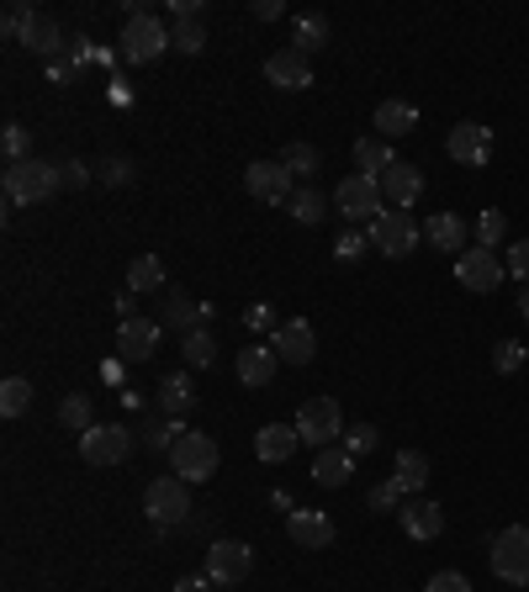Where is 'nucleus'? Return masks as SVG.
Masks as SVG:
<instances>
[{"instance_id": "27", "label": "nucleus", "mask_w": 529, "mask_h": 592, "mask_svg": "<svg viewBox=\"0 0 529 592\" xmlns=\"http://www.w3.org/2000/svg\"><path fill=\"white\" fill-rule=\"evenodd\" d=\"M159 323L180 328V333H196V328H206V307L196 301V296L170 292V296H165V318H159Z\"/></svg>"}, {"instance_id": "44", "label": "nucleus", "mask_w": 529, "mask_h": 592, "mask_svg": "<svg viewBox=\"0 0 529 592\" xmlns=\"http://www.w3.org/2000/svg\"><path fill=\"white\" fill-rule=\"evenodd\" d=\"M493 365H498V376H514V371L525 365V344H519V339H498V350H493Z\"/></svg>"}, {"instance_id": "6", "label": "nucleus", "mask_w": 529, "mask_h": 592, "mask_svg": "<svg viewBox=\"0 0 529 592\" xmlns=\"http://www.w3.org/2000/svg\"><path fill=\"white\" fill-rule=\"evenodd\" d=\"M334 212H339L345 223H376V217H382V180L345 175L334 185Z\"/></svg>"}, {"instance_id": "1", "label": "nucleus", "mask_w": 529, "mask_h": 592, "mask_svg": "<svg viewBox=\"0 0 529 592\" xmlns=\"http://www.w3.org/2000/svg\"><path fill=\"white\" fill-rule=\"evenodd\" d=\"M64 191V164L59 159H22V164H5V202L11 207H37V202H54Z\"/></svg>"}, {"instance_id": "13", "label": "nucleus", "mask_w": 529, "mask_h": 592, "mask_svg": "<svg viewBox=\"0 0 529 592\" xmlns=\"http://www.w3.org/2000/svg\"><path fill=\"white\" fill-rule=\"evenodd\" d=\"M444 153H450L461 170L493 164V127H482V122H455L450 138H444Z\"/></svg>"}, {"instance_id": "35", "label": "nucleus", "mask_w": 529, "mask_h": 592, "mask_svg": "<svg viewBox=\"0 0 529 592\" xmlns=\"http://www.w3.org/2000/svg\"><path fill=\"white\" fill-rule=\"evenodd\" d=\"M281 164H286V170H292V175H318V170H324V153H318V148L313 144H286V153H281Z\"/></svg>"}, {"instance_id": "40", "label": "nucleus", "mask_w": 529, "mask_h": 592, "mask_svg": "<svg viewBox=\"0 0 529 592\" xmlns=\"http://www.w3.org/2000/svg\"><path fill=\"white\" fill-rule=\"evenodd\" d=\"M503 238H508V217H503L498 207L482 212V217H476V243H482V249H498Z\"/></svg>"}, {"instance_id": "49", "label": "nucleus", "mask_w": 529, "mask_h": 592, "mask_svg": "<svg viewBox=\"0 0 529 592\" xmlns=\"http://www.w3.org/2000/svg\"><path fill=\"white\" fill-rule=\"evenodd\" d=\"M101 180H106V185H127V180H133V159H106V164H101Z\"/></svg>"}, {"instance_id": "54", "label": "nucleus", "mask_w": 529, "mask_h": 592, "mask_svg": "<svg viewBox=\"0 0 529 592\" xmlns=\"http://www.w3.org/2000/svg\"><path fill=\"white\" fill-rule=\"evenodd\" d=\"M170 11H176V22H180V16H202V5H196V0H170Z\"/></svg>"}, {"instance_id": "21", "label": "nucleus", "mask_w": 529, "mask_h": 592, "mask_svg": "<svg viewBox=\"0 0 529 592\" xmlns=\"http://www.w3.org/2000/svg\"><path fill=\"white\" fill-rule=\"evenodd\" d=\"M382 196L397 212H408L413 202L424 196V170H418V164H408V159H397V164H392V170L382 175Z\"/></svg>"}, {"instance_id": "8", "label": "nucleus", "mask_w": 529, "mask_h": 592, "mask_svg": "<svg viewBox=\"0 0 529 592\" xmlns=\"http://www.w3.org/2000/svg\"><path fill=\"white\" fill-rule=\"evenodd\" d=\"M292 170L281 164V159H255L249 170H244V191L255 196V202H264V207H286L292 202Z\"/></svg>"}, {"instance_id": "41", "label": "nucleus", "mask_w": 529, "mask_h": 592, "mask_svg": "<svg viewBox=\"0 0 529 592\" xmlns=\"http://www.w3.org/2000/svg\"><path fill=\"white\" fill-rule=\"evenodd\" d=\"M180 434H185V429H180V418H165V423H144V444H148V449H165V455L176 449Z\"/></svg>"}, {"instance_id": "36", "label": "nucleus", "mask_w": 529, "mask_h": 592, "mask_svg": "<svg viewBox=\"0 0 529 592\" xmlns=\"http://www.w3.org/2000/svg\"><path fill=\"white\" fill-rule=\"evenodd\" d=\"M180 350H185V365H212L217 360V339H212V328H196V333H185L180 339Z\"/></svg>"}, {"instance_id": "32", "label": "nucleus", "mask_w": 529, "mask_h": 592, "mask_svg": "<svg viewBox=\"0 0 529 592\" xmlns=\"http://www.w3.org/2000/svg\"><path fill=\"white\" fill-rule=\"evenodd\" d=\"M32 408V382L27 376H5L0 382V418H22Z\"/></svg>"}, {"instance_id": "14", "label": "nucleus", "mask_w": 529, "mask_h": 592, "mask_svg": "<svg viewBox=\"0 0 529 592\" xmlns=\"http://www.w3.org/2000/svg\"><path fill=\"white\" fill-rule=\"evenodd\" d=\"M159 333H165V323H154V318H122L117 323V360H127V365L154 360L159 355Z\"/></svg>"}, {"instance_id": "7", "label": "nucleus", "mask_w": 529, "mask_h": 592, "mask_svg": "<svg viewBox=\"0 0 529 592\" xmlns=\"http://www.w3.org/2000/svg\"><path fill=\"white\" fill-rule=\"evenodd\" d=\"M493 577L508 588H529V530L525 524H508L493 539Z\"/></svg>"}, {"instance_id": "10", "label": "nucleus", "mask_w": 529, "mask_h": 592, "mask_svg": "<svg viewBox=\"0 0 529 592\" xmlns=\"http://www.w3.org/2000/svg\"><path fill=\"white\" fill-rule=\"evenodd\" d=\"M249 571H255V550H249L244 539H212V545H206V577H212L217 588H238Z\"/></svg>"}, {"instance_id": "38", "label": "nucleus", "mask_w": 529, "mask_h": 592, "mask_svg": "<svg viewBox=\"0 0 529 592\" xmlns=\"http://www.w3.org/2000/svg\"><path fill=\"white\" fill-rule=\"evenodd\" d=\"M80 64H86V48H80V43H69V48L59 54V59L48 64V80H54V86H75Z\"/></svg>"}, {"instance_id": "9", "label": "nucleus", "mask_w": 529, "mask_h": 592, "mask_svg": "<svg viewBox=\"0 0 529 592\" xmlns=\"http://www.w3.org/2000/svg\"><path fill=\"white\" fill-rule=\"evenodd\" d=\"M365 238H371V249L386 254V260H408L413 249H418V238H424V228H413L408 212H382Z\"/></svg>"}, {"instance_id": "34", "label": "nucleus", "mask_w": 529, "mask_h": 592, "mask_svg": "<svg viewBox=\"0 0 529 592\" xmlns=\"http://www.w3.org/2000/svg\"><path fill=\"white\" fill-rule=\"evenodd\" d=\"M403 503H408V492H403L397 476H386V481H376V487L365 492V508H371V513H397Z\"/></svg>"}, {"instance_id": "3", "label": "nucleus", "mask_w": 529, "mask_h": 592, "mask_svg": "<svg viewBox=\"0 0 529 592\" xmlns=\"http://www.w3.org/2000/svg\"><path fill=\"white\" fill-rule=\"evenodd\" d=\"M165 460L176 466L170 476H180V481H212V476H217V466H223V449H217V440H212V434L185 429Z\"/></svg>"}, {"instance_id": "11", "label": "nucleus", "mask_w": 529, "mask_h": 592, "mask_svg": "<svg viewBox=\"0 0 529 592\" xmlns=\"http://www.w3.org/2000/svg\"><path fill=\"white\" fill-rule=\"evenodd\" d=\"M503 275H508V270H503L498 249H482V243H471L466 254H455V281H461L466 292H476V296L498 292Z\"/></svg>"}, {"instance_id": "2", "label": "nucleus", "mask_w": 529, "mask_h": 592, "mask_svg": "<svg viewBox=\"0 0 529 592\" xmlns=\"http://www.w3.org/2000/svg\"><path fill=\"white\" fill-rule=\"evenodd\" d=\"M144 513L159 534L185 530V524H191V481H180V476H154L148 492H144Z\"/></svg>"}, {"instance_id": "29", "label": "nucleus", "mask_w": 529, "mask_h": 592, "mask_svg": "<svg viewBox=\"0 0 529 592\" xmlns=\"http://www.w3.org/2000/svg\"><path fill=\"white\" fill-rule=\"evenodd\" d=\"M286 212H292V223H302V228H318V223L328 217V196L318 191V185H296Z\"/></svg>"}, {"instance_id": "39", "label": "nucleus", "mask_w": 529, "mask_h": 592, "mask_svg": "<svg viewBox=\"0 0 529 592\" xmlns=\"http://www.w3.org/2000/svg\"><path fill=\"white\" fill-rule=\"evenodd\" d=\"M365 254H371V238L360 234V228L334 238V260H339V265H354V260H365Z\"/></svg>"}, {"instance_id": "16", "label": "nucleus", "mask_w": 529, "mask_h": 592, "mask_svg": "<svg viewBox=\"0 0 529 592\" xmlns=\"http://www.w3.org/2000/svg\"><path fill=\"white\" fill-rule=\"evenodd\" d=\"M286 534L296 539V550H328L334 545V519L318 508H292L286 513Z\"/></svg>"}, {"instance_id": "28", "label": "nucleus", "mask_w": 529, "mask_h": 592, "mask_svg": "<svg viewBox=\"0 0 529 592\" xmlns=\"http://www.w3.org/2000/svg\"><path fill=\"white\" fill-rule=\"evenodd\" d=\"M286 48H296L302 59L324 54V48H328V16H318V11L296 16V22H292V43H286Z\"/></svg>"}, {"instance_id": "51", "label": "nucleus", "mask_w": 529, "mask_h": 592, "mask_svg": "<svg viewBox=\"0 0 529 592\" xmlns=\"http://www.w3.org/2000/svg\"><path fill=\"white\" fill-rule=\"evenodd\" d=\"M64 164V185H86L90 180V164H80V159H59Z\"/></svg>"}, {"instance_id": "24", "label": "nucleus", "mask_w": 529, "mask_h": 592, "mask_svg": "<svg viewBox=\"0 0 529 592\" xmlns=\"http://www.w3.org/2000/svg\"><path fill=\"white\" fill-rule=\"evenodd\" d=\"M275 371H281V355H275L270 344H244V355H238V382L270 386L275 382Z\"/></svg>"}, {"instance_id": "33", "label": "nucleus", "mask_w": 529, "mask_h": 592, "mask_svg": "<svg viewBox=\"0 0 529 592\" xmlns=\"http://www.w3.org/2000/svg\"><path fill=\"white\" fill-rule=\"evenodd\" d=\"M397 481H403V492H418V487H424V481H429V455H418V449H403V455H397Z\"/></svg>"}, {"instance_id": "26", "label": "nucleus", "mask_w": 529, "mask_h": 592, "mask_svg": "<svg viewBox=\"0 0 529 592\" xmlns=\"http://www.w3.org/2000/svg\"><path fill=\"white\" fill-rule=\"evenodd\" d=\"M350 476H354V449H345V444L318 449V460H313V481L318 487H345Z\"/></svg>"}, {"instance_id": "43", "label": "nucleus", "mask_w": 529, "mask_h": 592, "mask_svg": "<svg viewBox=\"0 0 529 592\" xmlns=\"http://www.w3.org/2000/svg\"><path fill=\"white\" fill-rule=\"evenodd\" d=\"M244 328H249V333H275L281 318H275V307H270V301H255V307H244Z\"/></svg>"}, {"instance_id": "4", "label": "nucleus", "mask_w": 529, "mask_h": 592, "mask_svg": "<svg viewBox=\"0 0 529 592\" xmlns=\"http://www.w3.org/2000/svg\"><path fill=\"white\" fill-rule=\"evenodd\" d=\"M292 423H296V434H302V444H313V449H328V444L345 440V408L334 397H307Z\"/></svg>"}, {"instance_id": "47", "label": "nucleus", "mask_w": 529, "mask_h": 592, "mask_svg": "<svg viewBox=\"0 0 529 592\" xmlns=\"http://www.w3.org/2000/svg\"><path fill=\"white\" fill-rule=\"evenodd\" d=\"M424 592H471V582L461 571H435V577L424 582Z\"/></svg>"}, {"instance_id": "50", "label": "nucleus", "mask_w": 529, "mask_h": 592, "mask_svg": "<svg viewBox=\"0 0 529 592\" xmlns=\"http://www.w3.org/2000/svg\"><path fill=\"white\" fill-rule=\"evenodd\" d=\"M27 16H32V5H11V11L0 16V32H5V37H22V27H27Z\"/></svg>"}, {"instance_id": "23", "label": "nucleus", "mask_w": 529, "mask_h": 592, "mask_svg": "<svg viewBox=\"0 0 529 592\" xmlns=\"http://www.w3.org/2000/svg\"><path fill=\"white\" fill-rule=\"evenodd\" d=\"M424 238H429L435 249H444V254H466V249H471V243H466L471 228L455 217V212H435V217L424 223Z\"/></svg>"}, {"instance_id": "22", "label": "nucleus", "mask_w": 529, "mask_h": 592, "mask_svg": "<svg viewBox=\"0 0 529 592\" xmlns=\"http://www.w3.org/2000/svg\"><path fill=\"white\" fill-rule=\"evenodd\" d=\"M154 402H159L165 418H185L196 408V386H191L185 371H170V376H159V386H154Z\"/></svg>"}, {"instance_id": "42", "label": "nucleus", "mask_w": 529, "mask_h": 592, "mask_svg": "<svg viewBox=\"0 0 529 592\" xmlns=\"http://www.w3.org/2000/svg\"><path fill=\"white\" fill-rule=\"evenodd\" d=\"M59 423H64V429H80V434H86V429H95V423H90V397H86V391H75V397H64Z\"/></svg>"}, {"instance_id": "17", "label": "nucleus", "mask_w": 529, "mask_h": 592, "mask_svg": "<svg viewBox=\"0 0 529 592\" xmlns=\"http://www.w3.org/2000/svg\"><path fill=\"white\" fill-rule=\"evenodd\" d=\"M264 80L275 90H307L313 86V59H302L296 48H275L264 59Z\"/></svg>"}, {"instance_id": "5", "label": "nucleus", "mask_w": 529, "mask_h": 592, "mask_svg": "<svg viewBox=\"0 0 529 592\" xmlns=\"http://www.w3.org/2000/svg\"><path fill=\"white\" fill-rule=\"evenodd\" d=\"M165 48H176V37H170V27L148 11V16H127V27H122L117 37V54L127 64H154Z\"/></svg>"}, {"instance_id": "30", "label": "nucleus", "mask_w": 529, "mask_h": 592, "mask_svg": "<svg viewBox=\"0 0 529 592\" xmlns=\"http://www.w3.org/2000/svg\"><path fill=\"white\" fill-rule=\"evenodd\" d=\"M392 164H397V153H392V144H386V138H360V144H354V170H360V175H376V180H382Z\"/></svg>"}, {"instance_id": "52", "label": "nucleus", "mask_w": 529, "mask_h": 592, "mask_svg": "<svg viewBox=\"0 0 529 592\" xmlns=\"http://www.w3.org/2000/svg\"><path fill=\"white\" fill-rule=\"evenodd\" d=\"M255 16H260V22H275V16H281V0H255Z\"/></svg>"}, {"instance_id": "48", "label": "nucleus", "mask_w": 529, "mask_h": 592, "mask_svg": "<svg viewBox=\"0 0 529 592\" xmlns=\"http://www.w3.org/2000/svg\"><path fill=\"white\" fill-rule=\"evenodd\" d=\"M345 449H354V455L376 449V429H371V423H354V429H345Z\"/></svg>"}, {"instance_id": "18", "label": "nucleus", "mask_w": 529, "mask_h": 592, "mask_svg": "<svg viewBox=\"0 0 529 592\" xmlns=\"http://www.w3.org/2000/svg\"><path fill=\"white\" fill-rule=\"evenodd\" d=\"M16 43H22V48H32V54H37V59H59L64 48H69V37H64V27L59 22H54V16H43V11H32L27 16V27H22V37H16Z\"/></svg>"}, {"instance_id": "55", "label": "nucleus", "mask_w": 529, "mask_h": 592, "mask_svg": "<svg viewBox=\"0 0 529 592\" xmlns=\"http://www.w3.org/2000/svg\"><path fill=\"white\" fill-rule=\"evenodd\" d=\"M519 312H525V323H529V286H525V296H519Z\"/></svg>"}, {"instance_id": "37", "label": "nucleus", "mask_w": 529, "mask_h": 592, "mask_svg": "<svg viewBox=\"0 0 529 592\" xmlns=\"http://www.w3.org/2000/svg\"><path fill=\"white\" fill-rule=\"evenodd\" d=\"M170 37H176L180 54H202V48H206L202 16H180V22H170Z\"/></svg>"}, {"instance_id": "12", "label": "nucleus", "mask_w": 529, "mask_h": 592, "mask_svg": "<svg viewBox=\"0 0 529 592\" xmlns=\"http://www.w3.org/2000/svg\"><path fill=\"white\" fill-rule=\"evenodd\" d=\"M133 455V434L122 423H95L80 434V460L86 466H122Z\"/></svg>"}, {"instance_id": "46", "label": "nucleus", "mask_w": 529, "mask_h": 592, "mask_svg": "<svg viewBox=\"0 0 529 592\" xmlns=\"http://www.w3.org/2000/svg\"><path fill=\"white\" fill-rule=\"evenodd\" d=\"M503 270H508L514 281H525V286H529V238L508 243V260H503Z\"/></svg>"}, {"instance_id": "25", "label": "nucleus", "mask_w": 529, "mask_h": 592, "mask_svg": "<svg viewBox=\"0 0 529 592\" xmlns=\"http://www.w3.org/2000/svg\"><path fill=\"white\" fill-rule=\"evenodd\" d=\"M371 127H376V138H408L413 127H418V106L413 101H382L376 106V117H371Z\"/></svg>"}, {"instance_id": "19", "label": "nucleus", "mask_w": 529, "mask_h": 592, "mask_svg": "<svg viewBox=\"0 0 529 592\" xmlns=\"http://www.w3.org/2000/svg\"><path fill=\"white\" fill-rule=\"evenodd\" d=\"M397 524L408 539H440L444 534V508L429 503V498H408V503L397 508Z\"/></svg>"}, {"instance_id": "20", "label": "nucleus", "mask_w": 529, "mask_h": 592, "mask_svg": "<svg viewBox=\"0 0 529 592\" xmlns=\"http://www.w3.org/2000/svg\"><path fill=\"white\" fill-rule=\"evenodd\" d=\"M296 449H302V434H296V423H264L260 434H255V455H260L264 466H286Z\"/></svg>"}, {"instance_id": "53", "label": "nucleus", "mask_w": 529, "mask_h": 592, "mask_svg": "<svg viewBox=\"0 0 529 592\" xmlns=\"http://www.w3.org/2000/svg\"><path fill=\"white\" fill-rule=\"evenodd\" d=\"M212 588V577H180L176 582V592H206Z\"/></svg>"}, {"instance_id": "15", "label": "nucleus", "mask_w": 529, "mask_h": 592, "mask_svg": "<svg viewBox=\"0 0 529 592\" xmlns=\"http://www.w3.org/2000/svg\"><path fill=\"white\" fill-rule=\"evenodd\" d=\"M270 350L286 360V365H313V355H318L313 323H307V318H292V323H281L275 333H270Z\"/></svg>"}, {"instance_id": "31", "label": "nucleus", "mask_w": 529, "mask_h": 592, "mask_svg": "<svg viewBox=\"0 0 529 592\" xmlns=\"http://www.w3.org/2000/svg\"><path fill=\"white\" fill-rule=\"evenodd\" d=\"M165 286V260L159 254H138L133 265H127V292L144 296V292H159Z\"/></svg>"}, {"instance_id": "45", "label": "nucleus", "mask_w": 529, "mask_h": 592, "mask_svg": "<svg viewBox=\"0 0 529 592\" xmlns=\"http://www.w3.org/2000/svg\"><path fill=\"white\" fill-rule=\"evenodd\" d=\"M27 127H22V122H11V127H5V164H22V159H32L27 153Z\"/></svg>"}]
</instances>
